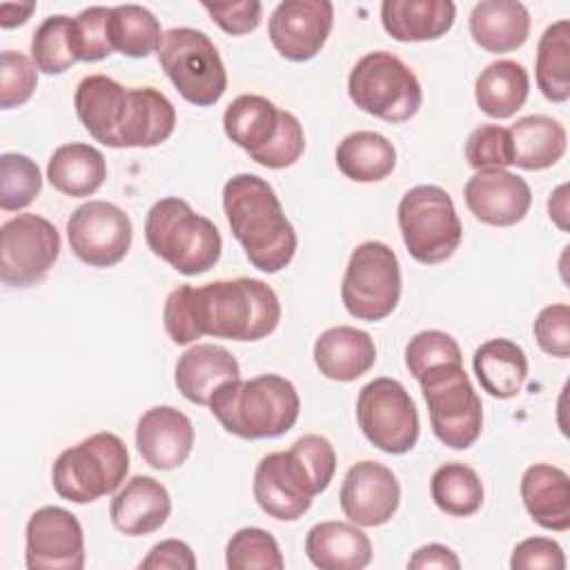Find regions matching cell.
I'll list each match as a JSON object with an SVG mask.
<instances>
[{"instance_id":"cell-19","label":"cell","mask_w":570,"mask_h":570,"mask_svg":"<svg viewBox=\"0 0 570 570\" xmlns=\"http://www.w3.org/2000/svg\"><path fill=\"white\" fill-rule=\"evenodd\" d=\"M468 209L492 227H510L525 218L532 205L528 183L508 169L476 171L463 189Z\"/></svg>"},{"instance_id":"cell-42","label":"cell","mask_w":570,"mask_h":570,"mask_svg":"<svg viewBox=\"0 0 570 570\" xmlns=\"http://www.w3.org/2000/svg\"><path fill=\"white\" fill-rule=\"evenodd\" d=\"M109 11L111 7H89L71 18V42L76 60L98 62L114 51L107 33Z\"/></svg>"},{"instance_id":"cell-52","label":"cell","mask_w":570,"mask_h":570,"mask_svg":"<svg viewBox=\"0 0 570 570\" xmlns=\"http://www.w3.org/2000/svg\"><path fill=\"white\" fill-rule=\"evenodd\" d=\"M566 194H568V185H559L548 200L550 218L557 223L561 232H568V196Z\"/></svg>"},{"instance_id":"cell-6","label":"cell","mask_w":570,"mask_h":570,"mask_svg":"<svg viewBox=\"0 0 570 570\" xmlns=\"http://www.w3.org/2000/svg\"><path fill=\"white\" fill-rule=\"evenodd\" d=\"M129 472V452L114 432H96L62 450L51 468L58 497L71 503H91L120 488Z\"/></svg>"},{"instance_id":"cell-31","label":"cell","mask_w":570,"mask_h":570,"mask_svg":"<svg viewBox=\"0 0 570 570\" xmlns=\"http://www.w3.org/2000/svg\"><path fill=\"white\" fill-rule=\"evenodd\" d=\"M47 178L60 194L85 198L102 187L107 160L100 149L87 142H67L53 149L47 163Z\"/></svg>"},{"instance_id":"cell-25","label":"cell","mask_w":570,"mask_h":570,"mask_svg":"<svg viewBox=\"0 0 570 570\" xmlns=\"http://www.w3.org/2000/svg\"><path fill=\"white\" fill-rule=\"evenodd\" d=\"M314 363L325 379L350 383L374 367L376 345L365 330L336 325L316 338Z\"/></svg>"},{"instance_id":"cell-23","label":"cell","mask_w":570,"mask_h":570,"mask_svg":"<svg viewBox=\"0 0 570 570\" xmlns=\"http://www.w3.org/2000/svg\"><path fill=\"white\" fill-rule=\"evenodd\" d=\"M236 379H240L238 361L229 350L214 343L191 345L178 356L174 370L178 392L196 405H209L216 387Z\"/></svg>"},{"instance_id":"cell-8","label":"cell","mask_w":570,"mask_h":570,"mask_svg":"<svg viewBox=\"0 0 570 570\" xmlns=\"http://www.w3.org/2000/svg\"><path fill=\"white\" fill-rule=\"evenodd\" d=\"M399 229L410 256L423 265L448 261L461 245L463 227L452 196L439 185H416L396 209Z\"/></svg>"},{"instance_id":"cell-49","label":"cell","mask_w":570,"mask_h":570,"mask_svg":"<svg viewBox=\"0 0 570 570\" xmlns=\"http://www.w3.org/2000/svg\"><path fill=\"white\" fill-rule=\"evenodd\" d=\"M145 570H194L196 557L185 541L165 539L156 543L149 554L138 563Z\"/></svg>"},{"instance_id":"cell-48","label":"cell","mask_w":570,"mask_h":570,"mask_svg":"<svg viewBox=\"0 0 570 570\" xmlns=\"http://www.w3.org/2000/svg\"><path fill=\"white\" fill-rule=\"evenodd\" d=\"M512 570H563L566 554L561 546L548 537H530L514 546L510 557Z\"/></svg>"},{"instance_id":"cell-7","label":"cell","mask_w":570,"mask_h":570,"mask_svg":"<svg viewBox=\"0 0 570 570\" xmlns=\"http://www.w3.org/2000/svg\"><path fill=\"white\" fill-rule=\"evenodd\" d=\"M347 94L361 111L385 122L410 120L423 102L416 73L390 51H370L358 58L347 78Z\"/></svg>"},{"instance_id":"cell-46","label":"cell","mask_w":570,"mask_h":570,"mask_svg":"<svg viewBox=\"0 0 570 570\" xmlns=\"http://www.w3.org/2000/svg\"><path fill=\"white\" fill-rule=\"evenodd\" d=\"M298 461L305 465V470L309 472L318 494L327 490L334 472H336V452L334 445L321 436V434H303L301 439H296L289 448Z\"/></svg>"},{"instance_id":"cell-16","label":"cell","mask_w":570,"mask_h":570,"mask_svg":"<svg viewBox=\"0 0 570 570\" xmlns=\"http://www.w3.org/2000/svg\"><path fill=\"white\" fill-rule=\"evenodd\" d=\"M254 499L258 508L278 519H301L318 494L309 472L292 450L265 454L254 470Z\"/></svg>"},{"instance_id":"cell-3","label":"cell","mask_w":570,"mask_h":570,"mask_svg":"<svg viewBox=\"0 0 570 570\" xmlns=\"http://www.w3.org/2000/svg\"><path fill=\"white\" fill-rule=\"evenodd\" d=\"M209 410L223 430L238 439H276L294 428L301 399L289 379L261 374L218 385L209 399Z\"/></svg>"},{"instance_id":"cell-45","label":"cell","mask_w":570,"mask_h":570,"mask_svg":"<svg viewBox=\"0 0 570 570\" xmlns=\"http://www.w3.org/2000/svg\"><path fill=\"white\" fill-rule=\"evenodd\" d=\"M534 338L539 347L557 358L570 356V307L566 303H552L543 307L534 318Z\"/></svg>"},{"instance_id":"cell-17","label":"cell","mask_w":570,"mask_h":570,"mask_svg":"<svg viewBox=\"0 0 570 570\" xmlns=\"http://www.w3.org/2000/svg\"><path fill=\"white\" fill-rule=\"evenodd\" d=\"M334 4L327 0H283L269 16L267 36L292 62L312 60L330 38Z\"/></svg>"},{"instance_id":"cell-13","label":"cell","mask_w":570,"mask_h":570,"mask_svg":"<svg viewBox=\"0 0 570 570\" xmlns=\"http://www.w3.org/2000/svg\"><path fill=\"white\" fill-rule=\"evenodd\" d=\"M60 254V234L38 214H18L0 229V278L9 287L40 283Z\"/></svg>"},{"instance_id":"cell-41","label":"cell","mask_w":570,"mask_h":570,"mask_svg":"<svg viewBox=\"0 0 570 570\" xmlns=\"http://www.w3.org/2000/svg\"><path fill=\"white\" fill-rule=\"evenodd\" d=\"M443 363H463L459 343L441 330H423L414 334L405 345V367L419 379L430 367Z\"/></svg>"},{"instance_id":"cell-40","label":"cell","mask_w":570,"mask_h":570,"mask_svg":"<svg viewBox=\"0 0 570 570\" xmlns=\"http://www.w3.org/2000/svg\"><path fill=\"white\" fill-rule=\"evenodd\" d=\"M42 189V176L38 165L18 151L0 156V207L4 212H18L29 207Z\"/></svg>"},{"instance_id":"cell-18","label":"cell","mask_w":570,"mask_h":570,"mask_svg":"<svg viewBox=\"0 0 570 570\" xmlns=\"http://www.w3.org/2000/svg\"><path fill=\"white\" fill-rule=\"evenodd\" d=\"M343 514L361 525L376 528L387 523L401 503V485L396 474L379 461L354 463L338 492Z\"/></svg>"},{"instance_id":"cell-2","label":"cell","mask_w":570,"mask_h":570,"mask_svg":"<svg viewBox=\"0 0 570 570\" xmlns=\"http://www.w3.org/2000/svg\"><path fill=\"white\" fill-rule=\"evenodd\" d=\"M223 212L249 263L276 274L296 254V232L287 220L274 187L256 174H236L223 187Z\"/></svg>"},{"instance_id":"cell-47","label":"cell","mask_w":570,"mask_h":570,"mask_svg":"<svg viewBox=\"0 0 570 570\" xmlns=\"http://www.w3.org/2000/svg\"><path fill=\"white\" fill-rule=\"evenodd\" d=\"M209 18L229 36H243L261 24L263 4L256 0L243 2H200Z\"/></svg>"},{"instance_id":"cell-28","label":"cell","mask_w":570,"mask_h":570,"mask_svg":"<svg viewBox=\"0 0 570 570\" xmlns=\"http://www.w3.org/2000/svg\"><path fill=\"white\" fill-rule=\"evenodd\" d=\"M456 18L450 0H385L381 4L383 29L399 42H425L445 36Z\"/></svg>"},{"instance_id":"cell-37","label":"cell","mask_w":570,"mask_h":570,"mask_svg":"<svg viewBox=\"0 0 570 570\" xmlns=\"http://www.w3.org/2000/svg\"><path fill=\"white\" fill-rule=\"evenodd\" d=\"M434 505L450 517H472L483 505V483L479 474L459 461L443 463L430 479Z\"/></svg>"},{"instance_id":"cell-21","label":"cell","mask_w":570,"mask_h":570,"mask_svg":"<svg viewBox=\"0 0 570 570\" xmlns=\"http://www.w3.org/2000/svg\"><path fill=\"white\" fill-rule=\"evenodd\" d=\"M171 512L167 488L154 476H131L111 499L109 517L116 530L127 537H142L160 530Z\"/></svg>"},{"instance_id":"cell-5","label":"cell","mask_w":570,"mask_h":570,"mask_svg":"<svg viewBox=\"0 0 570 570\" xmlns=\"http://www.w3.org/2000/svg\"><path fill=\"white\" fill-rule=\"evenodd\" d=\"M227 138L267 169L292 167L305 151L303 125L258 94H240L223 114Z\"/></svg>"},{"instance_id":"cell-33","label":"cell","mask_w":570,"mask_h":570,"mask_svg":"<svg viewBox=\"0 0 570 570\" xmlns=\"http://www.w3.org/2000/svg\"><path fill=\"white\" fill-rule=\"evenodd\" d=\"M530 76L517 60L490 62L474 82V98L479 109L497 120L512 118L528 100Z\"/></svg>"},{"instance_id":"cell-12","label":"cell","mask_w":570,"mask_h":570,"mask_svg":"<svg viewBox=\"0 0 570 570\" xmlns=\"http://www.w3.org/2000/svg\"><path fill=\"white\" fill-rule=\"evenodd\" d=\"M356 421L365 439L387 454H405L419 441L416 405L396 379L379 376L361 387Z\"/></svg>"},{"instance_id":"cell-22","label":"cell","mask_w":570,"mask_h":570,"mask_svg":"<svg viewBox=\"0 0 570 570\" xmlns=\"http://www.w3.org/2000/svg\"><path fill=\"white\" fill-rule=\"evenodd\" d=\"M176 127L171 100L154 87H127L118 140L122 147H156L165 142Z\"/></svg>"},{"instance_id":"cell-39","label":"cell","mask_w":570,"mask_h":570,"mask_svg":"<svg viewBox=\"0 0 570 570\" xmlns=\"http://www.w3.org/2000/svg\"><path fill=\"white\" fill-rule=\"evenodd\" d=\"M229 570H281L285 559L276 539L263 528H240L225 546Z\"/></svg>"},{"instance_id":"cell-15","label":"cell","mask_w":570,"mask_h":570,"mask_svg":"<svg viewBox=\"0 0 570 570\" xmlns=\"http://www.w3.org/2000/svg\"><path fill=\"white\" fill-rule=\"evenodd\" d=\"M29 570H82L85 532L78 517L60 505L36 510L24 530Z\"/></svg>"},{"instance_id":"cell-34","label":"cell","mask_w":570,"mask_h":570,"mask_svg":"<svg viewBox=\"0 0 570 570\" xmlns=\"http://www.w3.org/2000/svg\"><path fill=\"white\" fill-rule=\"evenodd\" d=\"M334 160L345 178L354 183H379L394 171L396 149L383 134L363 129L347 134L338 142Z\"/></svg>"},{"instance_id":"cell-9","label":"cell","mask_w":570,"mask_h":570,"mask_svg":"<svg viewBox=\"0 0 570 570\" xmlns=\"http://www.w3.org/2000/svg\"><path fill=\"white\" fill-rule=\"evenodd\" d=\"M416 381L428 403L434 436L452 450L474 445L483 430V405L463 363L430 367Z\"/></svg>"},{"instance_id":"cell-50","label":"cell","mask_w":570,"mask_h":570,"mask_svg":"<svg viewBox=\"0 0 570 570\" xmlns=\"http://www.w3.org/2000/svg\"><path fill=\"white\" fill-rule=\"evenodd\" d=\"M407 568L412 570H425V568H443V570H459L461 561L459 557L443 543H428L414 550V554L407 561Z\"/></svg>"},{"instance_id":"cell-14","label":"cell","mask_w":570,"mask_h":570,"mask_svg":"<svg viewBox=\"0 0 570 570\" xmlns=\"http://www.w3.org/2000/svg\"><path fill=\"white\" fill-rule=\"evenodd\" d=\"M131 218L114 203L89 200L73 209L67 220L69 247L91 267L120 263L131 247Z\"/></svg>"},{"instance_id":"cell-43","label":"cell","mask_w":570,"mask_h":570,"mask_svg":"<svg viewBox=\"0 0 570 570\" xmlns=\"http://www.w3.org/2000/svg\"><path fill=\"white\" fill-rule=\"evenodd\" d=\"M38 67L20 51L0 53V107L13 109L24 105L38 85Z\"/></svg>"},{"instance_id":"cell-10","label":"cell","mask_w":570,"mask_h":570,"mask_svg":"<svg viewBox=\"0 0 570 570\" xmlns=\"http://www.w3.org/2000/svg\"><path fill=\"white\" fill-rule=\"evenodd\" d=\"M158 62L176 91L196 107L216 105L227 89V71L207 33L191 27H174L163 33Z\"/></svg>"},{"instance_id":"cell-11","label":"cell","mask_w":570,"mask_h":570,"mask_svg":"<svg viewBox=\"0 0 570 570\" xmlns=\"http://www.w3.org/2000/svg\"><path fill=\"white\" fill-rule=\"evenodd\" d=\"M341 298L358 321L387 318L401 298V265L394 249L381 240L356 245L343 274Z\"/></svg>"},{"instance_id":"cell-29","label":"cell","mask_w":570,"mask_h":570,"mask_svg":"<svg viewBox=\"0 0 570 570\" xmlns=\"http://www.w3.org/2000/svg\"><path fill=\"white\" fill-rule=\"evenodd\" d=\"M472 40L490 53H508L525 45L530 13L517 0H483L470 13Z\"/></svg>"},{"instance_id":"cell-24","label":"cell","mask_w":570,"mask_h":570,"mask_svg":"<svg viewBox=\"0 0 570 570\" xmlns=\"http://www.w3.org/2000/svg\"><path fill=\"white\" fill-rule=\"evenodd\" d=\"M125 98L127 87H122L105 73H91L78 82L73 94V107L78 120L96 142L120 149L118 127L122 118Z\"/></svg>"},{"instance_id":"cell-32","label":"cell","mask_w":570,"mask_h":570,"mask_svg":"<svg viewBox=\"0 0 570 570\" xmlns=\"http://www.w3.org/2000/svg\"><path fill=\"white\" fill-rule=\"evenodd\" d=\"M474 374L494 399H512L521 392L528 376L525 352L510 338H490L472 356Z\"/></svg>"},{"instance_id":"cell-20","label":"cell","mask_w":570,"mask_h":570,"mask_svg":"<svg viewBox=\"0 0 570 570\" xmlns=\"http://www.w3.org/2000/svg\"><path fill=\"white\" fill-rule=\"evenodd\" d=\"M136 448L154 470L180 468L194 448V425L171 405L149 407L136 425Z\"/></svg>"},{"instance_id":"cell-4","label":"cell","mask_w":570,"mask_h":570,"mask_svg":"<svg viewBox=\"0 0 570 570\" xmlns=\"http://www.w3.org/2000/svg\"><path fill=\"white\" fill-rule=\"evenodd\" d=\"M147 247L185 276L209 272L223 252L218 227L183 198L156 200L145 218Z\"/></svg>"},{"instance_id":"cell-51","label":"cell","mask_w":570,"mask_h":570,"mask_svg":"<svg viewBox=\"0 0 570 570\" xmlns=\"http://www.w3.org/2000/svg\"><path fill=\"white\" fill-rule=\"evenodd\" d=\"M36 11V2H2L0 4V27L13 29L24 24Z\"/></svg>"},{"instance_id":"cell-38","label":"cell","mask_w":570,"mask_h":570,"mask_svg":"<svg viewBox=\"0 0 570 570\" xmlns=\"http://www.w3.org/2000/svg\"><path fill=\"white\" fill-rule=\"evenodd\" d=\"M31 60L47 76L65 73L76 60L71 42V18L49 16L31 36Z\"/></svg>"},{"instance_id":"cell-26","label":"cell","mask_w":570,"mask_h":570,"mask_svg":"<svg viewBox=\"0 0 570 570\" xmlns=\"http://www.w3.org/2000/svg\"><path fill=\"white\" fill-rule=\"evenodd\" d=\"M521 499L532 521L552 532L570 528V476L550 463H534L521 476Z\"/></svg>"},{"instance_id":"cell-36","label":"cell","mask_w":570,"mask_h":570,"mask_svg":"<svg viewBox=\"0 0 570 570\" xmlns=\"http://www.w3.org/2000/svg\"><path fill=\"white\" fill-rule=\"evenodd\" d=\"M107 33L111 49L127 58H147L151 51H158L163 40L158 18L140 4L111 7Z\"/></svg>"},{"instance_id":"cell-27","label":"cell","mask_w":570,"mask_h":570,"mask_svg":"<svg viewBox=\"0 0 570 570\" xmlns=\"http://www.w3.org/2000/svg\"><path fill=\"white\" fill-rule=\"evenodd\" d=\"M307 559L321 570H363L372 561V543L356 523L321 521L305 537Z\"/></svg>"},{"instance_id":"cell-1","label":"cell","mask_w":570,"mask_h":570,"mask_svg":"<svg viewBox=\"0 0 570 570\" xmlns=\"http://www.w3.org/2000/svg\"><path fill=\"white\" fill-rule=\"evenodd\" d=\"M281 321L276 292L258 278L214 281L203 287L180 285L169 292L163 307V325L176 345H189L200 336L229 341H261Z\"/></svg>"},{"instance_id":"cell-35","label":"cell","mask_w":570,"mask_h":570,"mask_svg":"<svg viewBox=\"0 0 570 570\" xmlns=\"http://www.w3.org/2000/svg\"><path fill=\"white\" fill-rule=\"evenodd\" d=\"M534 76L539 91L550 102L570 98V20H557L541 33Z\"/></svg>"},{"instance_id":"cell-30","label":"cell","mask_w":570,"mask_h":570,"mask_svg":"<svg viewBox=\"0 0 570 570\" xmlns=\"http://www.w3.org/2000/svg\"><path fill=\"white\" fill-rule=\"evenodd\" d=\"M512 165L525 171H541L561 160L568 136L559 120L541 114L519 118L510 129Z\"/></svg>"},{"instance_id":"cell-44","label":"cell","mask_w":570,"mask_h":570,"mask_svg":"<svg viewBox=\"0 0 570 570\" xmlns=\"http://www.w3.org/2000/svg\"><path fill=\"white\" fill-rule=\"evenodd\" d=\"M465 160L472 169H505L512 165L510 134L501 125L476 127L465 142Z\"/></svg>"}]
</instances>
